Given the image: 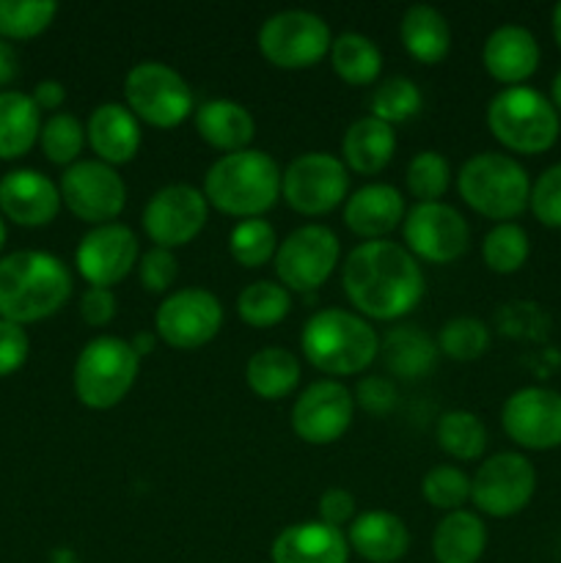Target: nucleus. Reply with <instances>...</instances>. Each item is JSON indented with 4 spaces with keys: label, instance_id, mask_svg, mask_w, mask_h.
<instances>
[{
    "label": "nucleus",
    "instance_id": "29",
    "mask_svg": "<svg viewBox=\"0 0 561 563\" xmlns=\"http://www.w3.org/2000/svg\"><path fill=\"white\" fill-rule=\"evenodd\" d=\"M487 548V526L476 511H449L432 533V555L438 563H479Z\"/></svg>",
    "mask_w": 561,
    "mask_h": 563
},
{
    "label": "nucleus",
    "instance_id": "51",
    "mask_svg": "<svg viewBox=\"0 0 561 563\" xmlns=\"http://www.w3.org/2000/svg\"><path fill=\"white\" fill-rule=\"evenodd\" d=\"M16 71H20V58H16V49L11 47L6 38H0V88L11 86L16 80Z\"/></svg>",
    "mask_w": 561,
    "mask_h": 563
},
{
    "label": "nucleus",
    "instance_id": "46",
    "mask_svg": "<svg viewBox=\"0 0 561 563\" xmlns=\"http://www.w3.org/2000/svg\"><path fill=\"white\" fill-rule=\"evenodd\" d=\"M31 352V339L25 328L9 319H0V377H11L20 372Z\"/></svg>",
    "mask_w": 561,
    "mask_h": 563
},
{
    "label": "nucleus",
    "instance_id": "30",
    "mask_svg": "<svg viewBox=\"0 0 561 563\" xmlns=\"http://www.w3.org/2000/svg\"><path fill=\"white\" fill-rule=\"evenodd\" d=\"M42 135V110L31 93L0 91V159H20Z\"/></svg>",
    "mask_w": 561,
    "mask_h": 563
},
{
    "label": "nucleus",
    "instance_id": "35",
    "mask_svg": "<svg viewBox=\"0 0 561 563\" xmlns=\"http://www.w3.org/2000/svg\"><path fill=\"white\" fill-rule=\"evenodd\" d=\"M292 311V295L275 280H253L237 297V313L251 328H275Z\"/></svg>",
    "mask_w": 561,
    "mask_h": 563
},
{
    "label": "nucleus",
    "instance_id": "27",
    "mask_svg": "<svg viewBox=\"0 0 561 563\" xmlns=\"http://www.w3.org/2000/svg\"><path fill=\"white\" fill-rule=\"evenodd\" d=\"M396 152V132L374 115L352 121L341 137V163L361 176H377L391 165Z\"/></svg>",
    "mask_w": 561,
    "mask_h": 563
},
{
    "label": "nucleus",
    "instance_id": "1",
    "mask_svg": "<svg viewBox=\"0 0 561 563\" xmlns=\"http://www.w3.org/2000/svg\"><path fill=\"white\" fill-rule=\"evenodd\" d=\"M341 286L363 319L394 322L421 302L427 278L405 245L372 240L352 247L341 269Z\"/></svg>",
    "mask_w": 561,
    "mask_h": 563
},
{
    "label": "nucleus",
    "instance_id": "42",
    "mask_svg": "<svg viewBox=\"0 0 561 563\" xmlns=\"http://www.w3.org/2000/svg\"><path fill=\"white\" fill-rule=\"evenodd\" d=\"M405 185L416 203H432L446 196L451 185V165L440 152H418L407 165Z\"/></svg>",
    "mask_w": 561,
    "mask_h": 563
},
{
    "label": "nucleus",
    "instance_id": "45",
    "mask_svg": "<svg viewBox=\"0 0 561 563\" xmlns=\"http://www.w3.org/2000/svg\"><path fill=\"white\" fill-rule=\"evenodd\" d=\"M176 275H179V264H176L174 251L152 247L138 258V278L148 295H165L174 286Z\"/></svg>",
    "mask_w": 561,
    "mask_h": 563
},
{
    "label": "nucleus",
    "instance_id": "7",
    "mask_svg": "<svg viewBox=\"0 0 561 563\" xmlns=\"http://www.w3.org/2000/svg\"><path fill=\"white\" fill-rule=\"evenodd\" d=\"M141 357L130 341L119 335H97L80 350L72 372V385L88 410H110L121 405L135 385Z\"/></svg>",
    "mask_w": 561,
    "mask_h": 563
},
{
    "label": "nucleus",
    "instance_id": "40",
    "mask_svg": "<svg viewBox=\"0 0 561 563\" xmlns=\"http://www.w3.org/2000/svg\"><path fill=\"white\" fill-rule=\"evenodd\" d=\"M42 152L50 163L55 165H75L80 159L82 146H86V126L80 124V119L72 113H53L42 124Z\"/></svg>",
    "mask_w": 561,
    "mask_h": 563
},
{
    "label": "nucleus",
    "instance_id": "21",
    "mask_svg": "<svg viewBox=\"0 0 561 563\" xmlns=\"http://www.w3.org/2000/svg\"><path fill=\"white\" fill-rule=\"evenodd\" d=\"M539 42L528 27L501 25L487 36L482 47V64L493 80L506 88L526 86L528 77L539 69Z\"/></svg>",
    "mask_w": 561,
    "mask_h": 563
},
{
    "label": "nucleus",
    "instance_id": "53",
    "mask_svg": "<svg viewBox=\"0 0 561 563\" xmlns=\"http://www.w3.org/2000/svg\"><path fill=\"white\" fill-rule=\"evenodd\" d=\"M550 104H553L561 119V71H556L553 82H550Z\"/></svg>",
    "mask_w": 561,
    "mask_h": 563
},
{
    "label": "nucleus",
    "instance_id": "20",
    "mask_svg": "<svg viewBox=\"0 0 561 563\" xmlns=\"http://www.w3.org/2000/svg\"><path fill=\"white\" fill-rule=\"evenodd\" d=\"M61 190L50 176L33 168H16L0 179V212L11 223L42 229L58 218Z\"/></svg>",
    "mask_w": 561,
    "mask_h": 563
},
{
    "label": "nucleus",
    "instance_id": "12",
    "mask_svg": "<svg viewBox=\"0 0 561 563\" xmlns=\"http://www.w3.org/2000/svg\"><path fill=\"white\" fill-rule=\"evenodd\" d=\"M223 328V306L201 286H185L163 297L154 313V330L168 346L193 352L207 346Z\"/></svg>",
    "mask_w": 561,
    "mask_h": 563
},
{
    "label": "nucleus",
    "instance_id": "36",
    "mask_svg": "<svg viewBox=\"0 0 561 563\" xmlns=\"http://www.w3.org/2000/svg\"><path fill=\"white\" fill-rule=\"evenodd\" d=\"M531 253V242L522 225L495 223L482 242V258L487 269L498 275H512L522 269Z\"/></svg>",
    "mask_w": 561,
    "mask_h": 563
},
{
    "label": "nucleus",
    "instance_id": "17",
    "mask_svg": "<svg viewBox=\"0 0 561 563\" xmlns=\"http://www.w3.org/2000/svg\"><path fill=\"white\" fill-rule=\"evenodd\" d=\"M355 416V396L339 379H317L292 405V432L308 445H330L344 438Z\"/></svg>",
    "mask_w": 561,
    "mask_h": 563
},
{
    "label": "nucleus",
    "instance_id": "13",
    "mask_svg": "<svg viewBox=\"0 0 561 563\" xmlns=\"http://www.w3.org/2000/svg\"><path fill=\"white\" fill-rule=\"evenodd\" d=\"M341 258V242L328 225L306 223L278 242L275 275L289 291H314L333 275Z\"/></svg>",
    "mask_w": 561,
    "mask_h": 563
},
{
    "label": "nucleus",
    "instance_id": "4",
    "mask_svg": "<svg viewBox=\"0 0 561 563\" xmlns=\"http://www.w3.org/2000/svg\"><path fill=\"white\" fill-rule=\"evenodd\" d=\"M300 346L302 357L330 379L363 374L380 357L377 330L346 308H322L308 317Z\"/></svg>",
    "mask_w": 561,
    "mask_h": 563
},
{
    "label": "nucleus",
    "instance_id": "52",
    "mask_svg": "<svg viewBox=\"0 0 561 563\" xmlns=\"http://www.w3.org/2000/svg\"><path fill=\"white\" fill-rule=\"evenodd\" d=\"M132 350L138 352V357H146L154 352V335L152 333H135L132 335Z\"/></svg>",
    "mask_w": 561,
    "mask_h": 563
},
{
    "label": "nucleus",
    "instance_id": "39",
    "mask_svg": "<svg viewBox=\"0 0 561 563\" xmlns=\"http://www.w3.org/2000/svg\"><path fill=\"white\" fill-rule=\"evenodd\" d=\"M58 14L53 0H0V36L3 38H33L50 27Z\"/></svg>",
    "mask_w": 561,
    "mask_h": 563
},
{
    "label": "nucleus",
    "instance_id": "41",
    "mask_svg": "<svg viewBox=\"0 0 561 563\" xmlns=\"http://www.w3.org/2000/svg\"><path fill=\"white\" fill-rule=\"evenodd\" d=\"M490 350V330L482 319L454 317L440 328L438 352L451 361H479Z\"/></svg>",
    "mask_w": 561,
    "mask_h": 563
},
{
    "label": "nucleus",
    "instance_id": "34",
    "mask_svg": "<svg viewBox=\"0 0 561 563\" xmlns=\"http://www.w3.org/2000/svg\"><path fill=\"white\" fill-rule=\"evenodd\" d=\"M435 438L451 460L460 462L479 460L487 449V427L471 410L443 412L438 418V427H435Z\"/></svg>",
    "mask_w": 561,
    "mask_h": 563
},
{
    "label": "nucleus",
    "instance_id": "37",
    "mask_svg": "<svg viewBox=\"0 0 561 563\" xmlns=\"http://www.w3.org/2000/svg\"><path fill=\"white\" fill-rule=\"evenodd\" d=\"M229 253L237 264L248 269L264 267L278 253V234L273 223L262 218L240 220L229 234Z\"/></svg>",
    "mask_w": 561,
    "mask_h": 563
},
{
    "label": "nucleus",
    "instance_id": "18",
    "mask_svg": "<svg viewBox=\"0 0 561 563\" xmlns=\"http://www.w3.org/2000/svg\"><path fill=\"white\" fill-rule=\"evenodd\" d=\"M501 423L512 443L528 451H553L561 445V394L550 388H520L504 401Z\"/></svg>",
    "mask_w": 561,
    "mask_h": 563
},
{
    "label": "nucleus",
    "instance_id": "31",
    "mask_svg": "<svg viewBox=\"0 0 561 563\" xmlns=\"http://www.w3.org/2000/svg\"><path fill=\"white\" fill-rule=\"evenodd\" d=\"M245 383L258 399L278 401L300 385V361L284 346H264L248 361Z\"/></svg>",
    "mask_w": 561,
    "mask_h": 563
},
{
    "label": "nucleus",
    "instance_id": "43",
    "mask_svg": "<svg viewBox=\"0 0 561 563\" xmlns=\"http://www.w3.org/2000/svg\"><path fill=\"white\" fill-rule=\"evenodd\" d=\"M421 495L440 511H457L471 500V478L454 465H435L421 482Z\"/></svg>",
    "mask_w": 561,
    "mask_h": 563
},
{
    "label": "nucleus",
    "instance_id": "10",
    "mask_svg": "<svg viewBox=\"0 0 561 563\" xmlns=\"http://www.w3.org/2000/svg\"><path fill=\"white\" fill-rule=\"evenodd\" d=\"M350 192V174L341 157L328 152H308L292 159L280 176V196L306 218L333 212L346 201Z\"/></svg>",
    "mask_w": 561,
    "mask_h": 563
},
{
    "label": "nucleus",
    "instance_id": "56",
    "mask_svg": "<svg viewBox=\"0 0 561 563\" xmlns=\"http://www.w3.org/2000/svg\"><path fill=\"white\" fill-rule=\"evenodd\" d=\"M6 236H9V231H6V220L0 218V251H3V245H6Z\"/></svg>",
    "mask_w": 561,
    "mask_h": 563
},
{
    "label": "nucleus",
    "instance_id": "16",
    "mask_svg": "<svg viewBox=\"0 0 561 563\" xmlns=\"http://www.w3.org/2000/svg\"><path fill=\"white\" fill-rule=\"evenodd\" d=\"M207 218L209 203L198 187L168 185L148 198L141 223L154 247L174 251L196 240L207 225Z\"/></svg>",
    "mask_w": 561,
    "mask_h": 563
},
{
    "label": "nucleus",
    "instance_id": "6",
    "mask_svg": "<svg viewBox=\"0 0 561 563\" xmlns=\"http://www.w3.org/2000/svg\"><path fill=\"white\" fill-rule=\"evenodd\" d=\"M487 126L495 141L515 154H542L556 146L561 119L550 99L531 86H512L487 104Z\"/></svg>",
    "mask_w": 561,
    "mask_h": 563
},
{
    "label": "nucleus",
    "instance_id": "9",
    "mask_svg": "<svg viewBox=\"0 0 561 563\" xmlns=\"http://www.w3.org/2000/svg\"><path fill=\"white\" fill-rule=\"evenodd\" d=\"M258 53L264 60L284 71L311 69L330 55L333 36L328 22L314 11L286 9L275 11L258 27Z\"/></svg>",
    "mask_w": 561,
    "mask_h": 563
},
{
    "label": "nucleus",
    "instance_id": "32",
    "mask_svg": "<svg viewBox=\"0 0 561 563\" xmlns=\"http://www.w3.org/2000/svg\"><path fill=\"white\" fill-rule=\"evenodd\" d=\"M380 357L396 377H424L438 361V344L421 328L402 324L380 339Z\"/></svg>",
    "mask_w": 561,
    "mask_h": 563
},
{
    "label": "nucleus",
    "instance_id": "3",
    "mask_svg": "<svg viewBox=\"0 0 561 563\" xmlns=\"http://www.w3.org/2000/svg\"><path fill=\"white\" fill-rule=\"evenodd\" d=\"M280 168L262 148H242L215 159L204 176V198L209 207L231 218L251 220L278 203Z\"/></svg>",
    "mask_w": 561,
    "mask_h": 563
},
{
    "label": "nucleus",
    "instance_id": "54",
    "mask_svg": "<svg viewBox=\"0 0 561 563\" xmlns=\"http://www.w3.org/2000/svg\"><path fill=\"white\" fill-rule=\"evenodd\" d=\"M53 563H80V561H77V555L72 553V550L64 548V550H55Z\"/></svg>",
    "mask_w": 561,
    "mask_h": 563
},
{
    "label": "nucleus",
    "instance_id": "50",
    "mask_svg": "<svg viewBox=\"0 0 561 563\" xmlns=\"http://www.w3.org/2000/svg\"><path fill=\"white\" fill-rule=\"evenodd\" d=\"M31 97L38 110H58L66 99V88L64 82L58 80H42L36 88H33Z\"/></svg>",
    "mask_w": 561,
    "mask_h": 563
},
{
    "label": "nucleus",
    "instance_id": "44",
    "mask_svg": "<svg viewBox=\"0 0 561 563\" xmlns=\"http://www.w3.org/2000/svg\"><path fill=\"white\" fill-rule=\"evenodd\" d=\"M528 209L548 229H561V163L550 165L531 185Z\"/></svg>",
    "mask_w": 561,
    "mask_h": 563
},
{
    "label": "nucleus",
    "instance_id": "15",
    "mask_svg": "<svg viewBox=\"0 0 561 563\" xmlns=\"http://www.w3.org/2000/svg\"><path fill=\"white\" fill-rule=\"evenodd\" d=\"M405 247L427 264H451L471 245L468 220L443 201L413 203L402 220Z\"/></svg>",
    "mask_w": 561,
    "mask_h": 563
},
{
    "label": "nucleus",
    "instance_id": "22",
    "mask_svg": "<svg viewBox=\"0 0 561 563\" xmlns=\"http://www.w3.org/2000/svg\"><path fill=\"white\" fill-rule=\"evenodd\" d=\"M405 196L385 181L363 185L344 201V225L366 242L388 240V234L405 220Z\"/></svg>",
    "mask_w": 561,
    "mask_h": 563
},
{
    "label": "nucleus",
    "instance_id": "11",
    "mask_svg": "<svg viewBox=\"0 0 561 563\" xmlns=\"http://www.w3.org/2000/svg\"><path fill=\"white\" fill-rule=\"evenodd\" d=\"M537 493V471L517 451H501L484 460L471 478V504L482 515L515 517L531 504Z\"/></svg>",
    "mask_w": 561,
    "mask_h": 563
},
{
    "label": "nucleus",
    "instance_id": "14",
    "mask_svg": "<svg viewBox=\"0 0 561 563\" xmlns=\"http://www.w3.org/2000/svg\"><path fill=\"white\" fill-rule=\"evenodd\" d=\"M61 201L82 223H113L127 203V185L119 170L99 159H77L61 176Z\"/></svg>",
    "mask_w": 561,
    "mask_h": 563
},
{
    "label": "nucleus",
    "instance_id": "2",
    "mask_svg": "<svg viewBox=\"0 0 561 563\" xmlns=\"http://www.w3.org/2000/svg\"><path fill=\"white\" fill-rule=\"evenodd\" d=\"M72 273L47 251H16L0 258V319L33 324L53 317L72 297Z\"/></svg>",
    "mask_w": 561,
    "mask_h": 563
},
{
    "label": "nucleus",
    "instance_id": "55",
    "mask_svg": "<svg viewBox=\"0 0 561 563\" xmlns=\"http://www.w3.org/2000/svg\"><path fill=\"white\" fill-rule=\"evenodd\" d=\"M553 38L561 49V3H556V9H553Z\"/></svg>",
    "mask_w": 561,
    "mask_h": 563
},
{
    "label": "nucleus",
    "instance_id": "28",
    "mask_svg": "<svg viewBox=\"0 0 561 563\" xmlns=\"http://www.w3.org/2000/svg\"><path fill=\"white\" fill-rule=\"evenodd\" d=\"M399 38L405 53L418 64L435 66L449 55L451 49V25L435 5H410L402 14Z\"/></svg>",
    "mask_w": 561,
    "mask_h": 563
},
{
    "label": "nucleus",
    "instance_id": "19",
    "mask_svg": "<svg viewBox=\"0 0 561 563\" xmlns=\"http://www.w3.org/2000/svg\"><path fill=\"white\" fill-rule=\"evenodd\" d=\"M138 258H141V247H138L135 231L130 225L105 223L94 225L82 236L75 251V267L88 280V286L110 289L138 267Z\"/></svg>",
    "mask_w": 561,
    "mask_h": 563
},
{
    "label": "nucleus",
    "instance_id": "33",
    "mask_svg": "<svg viewBox=\"0 0 561 563\" xmlns=\"http://www.w3.org/2000/svg\"><path fill=\"white\" fill-rule=\"evenodd\" d=\"M330 66L346 86H372L383 71V53L363 33H341L330 47Z\"/></svg>",
    "mask_w": 561,
    "mask_h": 563
},
{
    "label": "nucleus",
    "instance_id": "25",
    "mask_svg": "<svg viewBox=\"0 0 561 563\" xmlns=\"http://www.w3.org/2000/svg\"><path fill=\"white\" fill-rule=\"evenodd\" d=\"M346 542L363 561L396 563L410 550V531L402 517L383 509H369L350 522Z\"/></svg>",
    "mask_w": 561,
    "mask_h": 563
},
{
    "label": "nucleus",
    "instance_id": "38",
    "mask_svg": "<svg viewBox=\"0 0 561 563\" xmlns=\"http://www.w3.org/2000/svg\"><path fill=\"white\" fill-rule=\"evenodd\" d=\"M424 108V93L410 77H388L372 93V115L385 124H405L416 119Z\"/></svg>",
    "mask_w": 561,
    "mask_h": 563
},
{
    "label": "nucleus",
    "instance_id": "23",
    "mask_svg": "<svg viewBox=\"0 0 561 563\" xmlns=\"http://www.w3.org/2000/svg\"><path fill=\"white\" fill-rule=\"evenodd\" d=\"M273 563H346L350 542L341 528L324 526L322 520L295 522L273 539Z\"/></svg>",
    "mask_w": 561,
    "mask_h": 563
},
{
    "label": "nucleus",
    "instance_id": "26",
    "mask_svg": "<svg viewBox=\"0 0 561 563\" xmlns=\"http://www.w3.org/2000/svg\"><path fill=\"white\" fill-rule=\"evenodd\" d=\"M193 121H196V132L201 135V141L223 154L251 148L253 135H256V121H253L251 110L234 99H209V102L198 104Z\"/></svg>",
    "mask_w": 561,
    "mask_h": 563
},
{
    "label": "nucleus",
    "instance_id": "49",
    "mask_svg": "<svg viewBox=\"0 0 561 563\" xmlns=\"http://www.w3.org/2000/svg\"><path fill=\"white\" fill-rule=\"evenodd\" d=\"M319 520L333 528L355 520V498H352V493L341 487L324 489L322 498H319Z\"/></svg>",
    "mask_w": 561,
    "mask_h": 563
},
{
    "label": "nucleus",
    "instance_id": "5",
    "mask_svg": "<svg viewBox=\"0 0 561 563\" xmlns=\"http://www.w3.org/2000/svg\"><path fill=\"white\" fill-rule=\"evenodd\" d=\"M457 190L476 214L498 223H512L528 209L531 179L528 170L509 154L482 152L465 159L457 176Z\"/></svg>",
    "mask_w": 561,
    "mask_h": 563
},
{
    "label": "nucleus",
    "instance_id": "48",
    "mask_svg": "<svg viewBox=\"0 0 561 563\" xmlns=\"http://www.w3.org/2000/svg\"><path fill=\"white\" fill-rule=\"evenodd\" d=\"M80 317H82V322L91 324V328H105V324L113 322V317H116L113 289L88 286L80 297Z\"/></svg>",
    "mask_w": 561,
    "mask_h": 563
},
{
    "label": "nucleus",
    "instance_id": "24",
    "mask_svg": "<svg viewBox=\"0 0 561 563\" xmlns=\"http://www.w3.org/2000/svg\"><path fill=\"white\" fill-rule=\"evenodd\" d=\"M86 141L99 163L116 168V165L135 159L138 148H141V121L132 115L127 104L105 102L88 115Z\"/></svg>",
    "mask_w": 561,
    "mask_h": 563
},
{
    "label": "nucleus",
    "instance_id": "47",
    "mask_svg": "<svg viewBox=\"0 0 561 563\" xmlns=\"http://www.w3.org/2000/svg\"><path fill=\"white\" fill-rule=\"evenodd\" d=\"M355 405L361 410L372 412V416H385V412L394 410L396 405V385L388 377H380V374H369L358 383L355 388Z\"/></svg>",
    "mask_w": 561,
    "mask_h": 563
},
{
    "label": "nucleus",
    "instance_id": "8",
    "mask_svg": "<svg viewBox=\"0 0 561 563\" xmlns=\"http://www.w3.org/2000/svg\"><path fill=\"white\" fill-rule=\"evenodd\" d=\"M124 99L138 121L157 130H174L193 115V88L163 60L135 64L124 77Z\"/></svg>",
    "mask_w": 561,
    "mask_h": 563
}]
</instances>
